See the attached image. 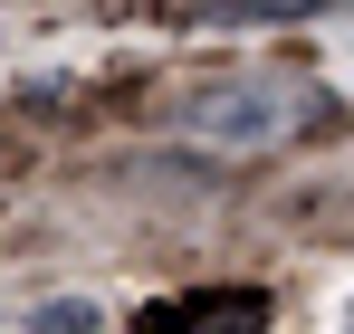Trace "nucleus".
I'll return each mask as SVG.
<instances>
[{
    "instance_id": "1",
    "label": "nucleus",
    "mask_w": 354,
    "mask_h": 334,
    "mask_svg": "<svg viewBox=\"0 0 354 334\" xmlns=\"http://www.w3.org/2000/svg\"><path fill=\"white\" fill-rule=\"evenodd\" d=\"M297 115H306V86H288V77H221L173 124H182V144H201V153H268V144L297 134Z\"/></svg>"
},
{
    "instance_id": "4",
    "label": "nucleus",
    "mask_w": 354,
    "mask_h": 334,
    "mask_svg": "<svg viewBox=\"0 0 354 334\" xmlns=\"http://www.w3.org/2000/svg\"><path fill=\"white\" fill-rule=\"evenodd\" d=\"M249 10H316V0H249Z\"/></svg>"
},
{
    "instance_id": "3",
    "label": "nucleus",
    "mask_w": 354,
    "mask_h": 334,
    "mask_svg": "<svg viewBox=\"0 0 354 334\" xmlns=\"http://www.w3.org/2000/svg\"><path fill=\"white\" fill-rule=\"evenodd\" d=\"M39 325H48V334H67V325H96V306H86V296H67V306H39Z\"/></svg>"
},
{
    "instance_id": "2",
    "label": "nucleus",
    "mask_w": 354,
    "mask_h": 334,
    "mask_svg": "<svg viewBox=\"0 0 354 334\" xmlns=\"http://www.w3.org/2000/svg\"><path fill=\"white\" fill-rule=\"evenodd\" d=\"M163 315H239V325H259V296H173Z\"/></svg>"
}]
</instances>
